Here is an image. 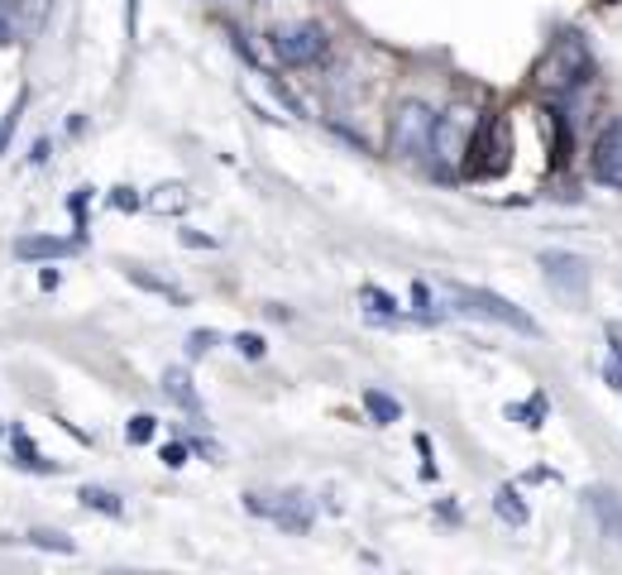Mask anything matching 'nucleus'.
Here are the masks:
<instances>
[{"label": "nucleus", "mask_w": 622, "mask_h": 575, "mask_svg": "<svg viewBox=\"0 0 622 575\" xmlns=\"http://www.w3.org/2000/svg\"><path fill=\"white\" fill-rule=\"evenodd\" d=\"M585 499H589V508H593V518H599V528L622 546V494L603 489V485H593Z\"/></svg>", "instance_id": "1a4fd4ad"}, {"label": "nucleus", "mask_w": 622, "mask_h": 575, "mask_svg": "<svg viewBox=\"0 0 622 575\" xmlns=\"http://www.w3.org/2000/svg\"><path fill=\"white\" fill-rule=\"evenodd\" d=\"M15 30H20V24H15V10L0 5V48H5L10 38H15Z\"/></svg>", "instance_id": "5701e85b"}, {"label": "nucleus", "mask_w": 622, "mask_h": 575, "mask_svg": "<svg viewBox=\"0 0 622 575\" xmlns=\"http://www.w3.org/2000/svg\"><path fill=\"white\" fill-rule=\"evenodd\" d=\"M15 465H20V470H38V475H58V465L44 461V455L34 451V441L24 437V431H15Z\"/></svg>", "instance_id": "4468645a"}, {"label": "nucleus", "mask_w": 622, "mask_h": 575, "mask_svg": "<svg viewBox=\"0 0 622 575\" xmlns=\"http://www.w3.org/2000/svg\"><path fill=\"white\" fill-rule=\"evenodd\" d=\"M494 508H498L502 522H512V528H527V518H532V514H527V504H522V494L512 489V485H502L494 494Z\"/></svg>", "instance_id": "ddd939ff"}, {"label": "nucleus", "mask_w": 622, "mask_h": 575, "mask_svg": "<svg viewBox=\"0 0 622 575\" xmlns=\"http://www.w3.org/2000/svg\"><path fill=\"white\" fill-rule=\"evenodd\" d=\"M273 54H278V63H287V68H307V63L326 54V30L316 20L283 24V30L273 34Z\"/></svg>", "instance_id": "20e7f679"}, {"label": "nucleus", "mask_w": 622, "mask_h": 575, "mask_svg": "<svg viewBox=\"0 0 622 575\" xmlns=\"http://www.w3.org/2000/svg\"><path fill=\"white\" fill-rule=\"evenodd\" d=\"M364 408H369V417H374V422H403V403L398 398H388L383 394V388H364Z\"/></svg>", "instance_id": "f8f14e48"}, {"label": "nucleus", "mask_w": 622, "mask_h": 575, "mask_svg": "<svg viewBox=\"0 0 622 575\" xmlns=\"http://www.w3.org/2000/svg\"><path fill=\"white\" fill-rule=\"evenodd\" d=\"M211 346H216V331H192V341H188V356L196 360V356H206Z\"/></svg>", "instance_id": "4be33fe9"}, {"label": "nucleus", "mask_w": 622, "mask_h": 575, "mask_svg": "<svg viewBox=\"0 0 622 575\" xmlns=\"http://www.w3.org/2000/svg\"><path fill=\"white\" fill-rule=\"evenodd\" d=\"M77 499H82L87 508H97V514H105V518H121V514H125V504L115 499L111 489H101V485H87L82 494H77Z\"/></svg>", "instance_id": "dca6fc26"}, {"label": "nucleus", "mask_w": 622, "mask_h": 575, "mask_svg": "<svg viewBox=\"0 0 622 575\" xmlns=\"http://www.w3.org/2000/svg\"><path fill=\"white\" fill-rule=\"evenodd\" d=\"M608 346H613V356L622 360V322H608Z\"/></svg>", "instance_id": "cd10ccee"}, {"label": "nucleus", "mask_w": 622, "mask_h": 575, "mask_svg": "<svg viewBox=\"0 0 622 575\" xmlns=\"http://www.w3.org/2000/svg\"><path fill=\"white\" fill-rule=\"evenodd\" d=\"M450 297H455V303H465V312H474V317H488V322H498V326H512V331H522V336H541V326L527 317L522 307H512L508 297L488 293V288H465V283H455V288H450Z\"/></svg>", "instance_id": "f257e3e1"}, {"label": "nucleus", "mask_w": 622, "mask_h": 575, "mask_svg": "<svg viewBox=\"0 0 622 575\" xmlns=\"http://www.w3.org/2000/svg\"><path fill=\"white\" fill-rule=\"evenodd\" d=\"M149 206H154V212H182V206H188V188H178V182H173V188H158L149 198Z\"/></svg>", "instance_id": "6ab92c4d"}, {"label": "nucleus", "mask_w": 622, "mask_h": 575, "mask_svg": "<svg viewBox=\"0 0 622 575\" xmlns=\"http://www.w3.org/2000/svg\"><path fill=\"white\" fill-rule=\"evenodd\" d=\"M412 297H417V307H421V317H436V307H431V288L427 283H412Z\"/></svg>", "instance_id": "b1692460"}, {"label": "nucleus", "mask_w": 622, "mask_h": 575, "mask_svg": "<svg viewBox=\"0 0 622 575\" xmlns=\"http://www.w3.org/2000/svg\"><path fill=\"white\" fill-rule=\"evenodd\" d=\"M245 508L259 518L278 522L283 532H307L312 528V499L302 489H287V494H245Z\"/></svg>", "instance_id": "7ed1b4c3"}, {"label": "nucleus", "mask_w": 622, "mask_h": 575, "mask_svg": "<svg viewBox=\"0 0 622 575\" xmlns=\"http://www.w3.org/2000/svg\"><path fill=\"white\" fill-rule=\"evenodd\" d=\"M360 303H369V312H374V317H383V322H403L398 303H393V297L383 293V288H374V283H364V288H360Z\"/></svg>", "instance_id": "2eb2a0df"}, {"label": "nucleus", "mask_w": 622, "mask_h": 575, "mask_svg": "<svg viewBox=\"0 0 622 575\" xmlns=\"http://www.w3.org/2000/svg\"><path fill=\"white\" fill-rule=\"evenodd\" d=\"M585 77H589V58L575 38H565V44L541 63V87L546 91H570L575 82H585Z\"/></svg>", "instance_id": "39448f33"}, {"label": "nucleus", "mask_w": 622, "mask_h": 575, "mask_svg": "<svg viewBox=\"0 0 622 575\" xmlns=\"http://www.w3.org/2000/svg\"><path fill=\"white\" fill-rule=\"evenodd\" d=\"M603 379H608V388H618V394H622V360L618 356L603 364Z\"/></svg>", "instance_id": "a878e982"}, {"label": "nucleus", "mask_w": 622, "mask_h": 575, "mask_svg": "<svg viewBox=\"0 0 622 575\" xmlns=\"http://www.w3.org/2000/svg\"><path fill=\"white\" fill-rule=\"evenodd\" d=\"M163 465H188V447H182V441H173V447H163Z\"/></svg>", "instance_id": "393cba45"}, {"label": "nucleus", "mask_w": 622, "mask_h": 575, "mask_svg": "<svg viewBox=\"0 0 622 575\" xmlns=\"http://www.w3.org/2000/svg\"><path fill=\"white\" fill-rule=\"evenodd\" d=\"M30 542H34V546H44V552H63V556H72V552H77V542H72V538H63V532H48V528H34V532H30Z\"/></svg>", "instance_id": "a211bd4d"}, {"label": "nucleus", "mask_w": 622, "mask_h": 575, "mask_svg": "<svg viewBox=\"0 0 622 575\" xmlns=\"http://www.w3.org/2000/svg\"><path fill=\"white\" fill-rule=\"evenodd\" d=\"M541 269H546V279H551V288H561L565 297H585L589 293V264L579 255H570V250H551V255H541Z\"/></svg>", "instance_id": "423d86ee"}, {"label": "nucleus", "mask_w": 622, "mask_h": 575, "mask_svg": "<svg viewBox=\"0 0 622 575\" xmlns=\"http://www.w3.org/2000/svg\"><path fill=\"white\" fill-rule=\"evenodd\" d=\"M115 206H121V212H135L139 198H135V192H129V188H115Z\"/></svg>", "instance_id": "bb28decb"}, {"label": "nucleus", "mask_w": 622, "mask_h": 575, "mask_svg": "<svg viewBox=\"0 0 622 575\" xmlns=\"http://www.w3.org/2000/svg\"><path fill=\"white\" fill-rule=\"evenodd\" d=\"M129 279H135V283H144V288H149V293H158V297H168V303H188V293H182V288H173V283H163V279H149V273H144V269H129Z\"/></svg>", "instance_id": "f3484780"}, {"label": "nucleus", "mask_w": 622, "mask_h": 575, "mask_svg": "<svg viewBox=\"0 0 622 575\" xmlns=\"http://www.w3.org/2000/svg\"><path fill=\"white\" fill-rule=\"evenodd\" d=\"M235 350H240V356H249V360H263V336L240 331V336H235Z\"/></svg>", "instance_id": "412c9836"}, {"label": "nucleus", "mask_w": 622, "mask_h": 575, "mask_svg": "<svg viewBox=\"0 0 622 575\" xmlns=\"http://www.w3.org/2000/svg\"><path fill=\"white\" fill-rule=\"evenodd\" d=\"M470 135H474V115H470V111H445V115H436V129H431L436 159H460V154L470 149Z\"/></svg>", "instance_id": "0eeeda50"}, {"label": "nucleus", "mask_w": 622, "mask_h": 575, "mask_svg": "<svg viewBox=\"0 0 622 575\" xmlns=\"http://www.w3.org/2000/svg\"><path fill=\"white\" fill-rule=\"evenodd\" d=\"M72 250H77V240H58V235H24V240H15L20 259H63Z\"/></svg>", "instance_id": "9d476101"}, {"label": "nucleus", "mask_w": 622, "mask_h": 575, "mask_svg": "<svg viewBox=\"0 0 622 575\" xmlns=\"http://www.w3.org/2000/svg\"><path fill=\"white\" fill-rule=\"evenodd\" d=\"M431 129H436V115L421 106V101H403V106L393 111V154H398V159H427Z\"/></svg>", "instance_id": "f03ea898"}, {"label": "nucleus", "mask_w": 622, "mask_h": 575, "mask_svg": "<svg viewBox=\"0 0 622 575\" xmlns=\"http://www.w3.org/2000/svg\"><path fill=\"white\" fill-rule=\"evenodd\" d=\"M593 178L603 188H622V121H613L593 144Z\"/></svg>", "instance_id": "6e6552de"}, {"label": "nucleus", "mask_w": 622, "mask_h": 575, "mask_svg": "<svg viewBox=\"0 0 622 575\" xmlns=\"http://www.w3.org/2000/svg\"><path fill=\"white\" fill-rule=\"evenodd\" d=\"M163 394L173 398L178 408L202 413V398H196V388H192V374H188V370H168V374H163Z\"/></svg>", "instance_id": "9b49d317"}, {"label": "nucleus", "mask_w": 622, "mask_h": 575, "mask_svg": "<svg viewBox=\"0 0 622 575\" xmlns=\"http://www.w3.org/2000/svg\"><path fill=\"white\" fill-rule=\"evenodd\" d=\"M154 431H158V422H154L149 413H139V417H129L125 437H129V447H144V441H154Z\"/></svg>", "instance_id": "aec40b11"}]
</instances>
